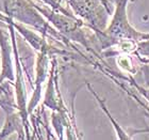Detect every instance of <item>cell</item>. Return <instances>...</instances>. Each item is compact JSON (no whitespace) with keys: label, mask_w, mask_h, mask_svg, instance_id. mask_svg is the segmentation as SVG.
Returning <instances> with one entry per match:
<instances>
[{"label":"cell","mask_w":149,"mask_h":140,"mask_svg":"<svg viewBox=\"0 0 149 140\" xmlns=\"http://www.w3.org/2000/svg\"><path fill=\"white\" fill-rule=\"evenodd\" d=\"M116 10L111 25L107 30V33L115 42L118 41H129V42H140L149 39L148 33H144L135 30L128 20L127 4L129 0H115Z\"/></svg>","instance_id":"obj_1"},{"label":"cell","mask_w":149,"mask_h":140,"mask_svg":"<svg viewBox=\"0 0 149 140\" xmlns=\"http://www.w3.org/2000/svg\"><path fill=\"white\" fill-rule=\"evenodd\" d=\"M135 53L143 61L149 63V39L137 42L136 47H135Z\"/></svg>","instance_id":"obj_2"},{"label":"cell","mask_w":149,"mask_h":140,"mask_svg":"<svg viewBox=\"0 0 149 140\" xmlns=\"http://www.w3.org/2000/svg\"><path fill=\"white\" fill-rule=\"evenodd\" d=\"M139 91L143 94V96L147 100V102L149 103V88L148 89H144V88H139Z\"/></svg>","instance_id":"obj_3"}]
</instances>
